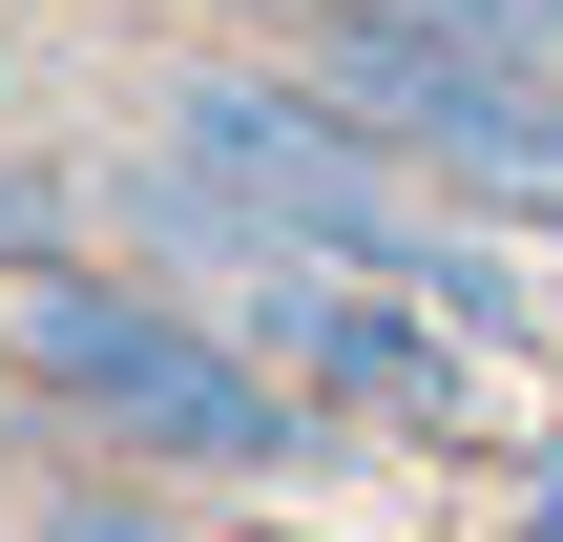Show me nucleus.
Instances as JSON below:
<instances>
[{"label":"nucleus","instance_id":"nucleus-3","mask_svg":"<svg viewBox=\"0 0 563 542\" xmlns=\"http://www.w3.org/2000/svg\"><path fill=\"white\" fill-rule=\"evenodd\" d=\"M397 167H439L460 209H563V63L522 21H481V0H251Z\"/></svg>","mask_w":563,"mask_h":542},{"label":"nucleus","instance_id":"nucleus-5","mask_svg":"<svg viewBox=\"0 0 563 542\" xmlns=\"http://www.w3.org/2000/svg\"><path fill=\"white\" fill-rule=\"evenodd\" d=\"M84 230H104V167H84V146H42V125H0V292H21V272H63Z\"/></svg>","mask_w":563,"mask_h":542},{"label":"nucleus","instance_id":"nucleus-1","mask_svg":"<svg viewBox=\"0 0 563 542\" xmlns=\"http://www.w3.org/2000/svg\"><path fill=\"white\" fill-rule=\"evenodd\" d=\"M125 146L167 167V188H209L230 230H272V251H334V272H397V292H439L481 355H522L543 334V272L501 251V209H460L439 167H397L292 42H167L146 84H125Z\"/></svg>","mask_w":563,"mask_h":542},{"label":"nucleus","instance_id":"nucleus-7","mask_svg":"<svg viewBox=\"0 0 563 542\" xmlns=\"http://www.w3.org/2000/svg\"><path fill=\"white\" fill-rule=\"evenodd\" d=\"M0 542H21V501H0Z\"/></svg>","mask_w":563,"mask_h":542},{"label":"nucleus","instance_id":"nucleus-4","mask_svg":"<svg viewBox=\"0 0 563 542\" xmlns=\"http://www.w3.org/2000/svg\"><path fill=\"white\" fill-rule=\"evenodd\" d=\"M21 542H251V522L188 501V480H146V460H84V439H63V460L21 480Z\"/></svg>","mask_w":563,"mask_h":542},{"label":"nucleus","instance_id":"nucleus-2","mask_svg":"<svg viewBox=\"0 0 563 542\" xmlns=\"http://www.w3.org/2000/svg\"><path fill=\"white\" fill-rule=\"evenodd\" d=\"M0 313H21V376L63 397L84 460H146V480H188V501H355V480H376V439H334V418H313L167 251H125V230H84V251L21 272Z\"/></svg>","mask_w":563,"mask_h":542},{"label":"nucleus","instance_id":"nucleus-6","mask_svg":"<svg viewBox=\"0 0 563 542\" xmlns=\"http://www.w3.org/2000/svg\"><path fill=\"white\" fill-rule=\"evenodd\" d=\"M42 460H63V397H42V376H21V313H0V501H21V480H42Z\"/></svg>","mask_w":563,"mask_h":542}]
</instances>
